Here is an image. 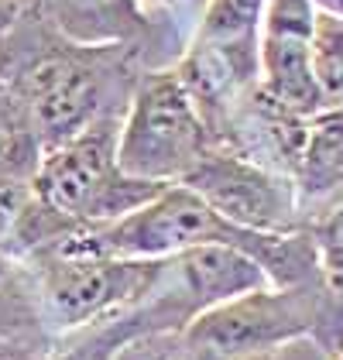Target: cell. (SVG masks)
<instances>
[{"mask_svg": "<svg viewBox=\"0 0 343 360\" xmlns=\"http://www.w3.org/2000/svg\"><path fill=\"white\" fill-rule=\"evenodd\" d=\"M148 72L117 45H76L31 11L0 14V83L25 110L41 151L124 117L134 86Z\"/></svg>", "mask_w": 343, "mask_h": 360, "instance_id": "obj_1", "label": "cell"}, {"mask_svg": "<svg viewBox=\"0 0 343 360\" xmlns=\"http://www.w3.org/2000/svg\"><path fill=\"white\" fill-rule=\"evenodd\" d=\"M193 248H230L251 257L264 271L271 288H295V285L319 281V261L306 230L257 233V230L233 226L186 186H169L162 195L144 202L141 210L114 223L79 226L45 254L158 261Z\"/></svg>", "mask_w": 343, "mask_h": 360, "instance_id": "obj_2", "label": "cell"}, {"mask_svg": "<svg viewBox=\"0 0 343 360\" xmlns=\"http://www.w3.org/2000/svg\"><path fill=\"white\" fill-rule=\"evenodd\" d=\"M14 268L25 278L38 330L48 343H56L58 336L83 333L138 305L158 281L165 257L134 261V257L38 254Z\"/></svg>", "mask_w": 343, "mask_h": 360, "instance_id": "obj_3", "label": "cell"}, {"mask_svg": "<svg viewBox=\"0 0 343 360\" xmlns=\"http://www.w3.org/2000/svg\"><path fill=\"white\" fill-rule=\"evenodd\" d=\"M120 120L124 117H107L41 155L34 172V193L48 210L83 226H103L141 210L144 202L169 189L134 179L120 168Z\"/></svg>", "mask_w": 343, "mask_h": 360, "instance_id": "obj_4", "label": "cell"}, {"mask_svg": "<svg viewBox=\"0 0 343 360\" xmlns=\"http://www.w3.org/2000/svg\"><path fill=\"white\" fill-rule=\"evenodd\" d=\"M216 148L200 110L182 89L175 69H148L120 120L117 162L127 175L179 186Z\"/></svg>", "mask_w": 343, "mask_h": 360, "instance_id": "obj_5", "label": "cell"}, {"mask_svg": "<svg viewBox=\"0 0 343 360\" xmlns=\"http://www.w3.org/2000/svg\"><path fill=\"white\" fill-rule=\"evenodd\" d=\"M323 281L295 288H257L196 316L179 333L182 360H254L319 326Z\"/></svg>", "mask_w": 343, "mask_h": 360, "instance_id": "obj_6", "label": "cell"}, {"mask_svg": "<svg viewBox=\"0 0 343 360\" xmlns=\"http://www.w3.org/2000/svg\"><path fill=\"white\" fill-rule=\"evenodd\" d=\"M7 11H31L76 45L127 49L144 69H172L196 34L193 21L151 14L141 0H0Z\"/></svg>", "mask_w": 343, "mask_h": 360, "instance_id": "obj_7", "label": "cell"}, {"mask_svg": "<svg viewBox=\"0 0 343 360\" xmlns=\"http://www.w3.org/2000/svg\"><path fill=\"white\" fill-rule=\"evenodd\" d=\"M179 186L193 189L209 210H216L227 223L244 230L295 233L306 226L288 175L251 165L224 148H213L200 168Z\"/></svg>", "mask_w": 343, "mask_h": 360, "instance_id": "obj_8", "label": "cell"}, {"mask_svg": "<svg viewBox=\"0 0 343 360\" xmlns=\"http://www.w3.org/2000/svg\"><path fill=\"white\" fill-rule=\"evenodd\" d=\"M313 0H268L257 25V83L299 117L326 110L313 79Z\"/></svg>", "mask_w": 343, "mask_h": 360, "instance_id": "obj_9", "label": "cell"}, {"mask_svg": "<svg viewBox=\"0 0 343 360\" xmlns=\"http://www.w3.org/2000/svg\"><path fill=\"white\" fill-rule=\"evenodd\" d=\"M306 124H309L306 117L282 107L261 89V83H254L224 113V120L213 131V141L216 148H224L251 165L292 179L302 141H306Z\"/></svg>", "mask_w": 343, "mask_h": 360, "instance_id": "obj_10", "label": "cell"}, {"mask_svg": "<svg viewBox=\"0 0 343 360\" xmlns=\"http://www.w3.org/2000/svg\"><path fill=\"white\" fill-rule=\"evenodd\" d=\"M209 134L224 113L257 83V34L247 38H200L172 65Z\"/></svg>", "mask_w": 343, "mask_h": 360, "instance_id": "obj_11", "label": "cell"}, {"mask_svg": "<svg viewBox=\"0 0 343 360\" xmlns=\"http://www.w3.org/2000/svg\"><path fill=\"white\" fill-rule=\"evenodd\" d=\"M292 189L306 223L343 199V110L326 107L309 117Z\"/></svg>", "mask_w": 343, "mask_h": 360, "instance_id": "obj_12", "label": "cell"}, {"mask_svg": "<svg viewBox=\"0 0 343 360\" xmlns=\"http://www.w3.org/2000/svg\"><path fill=\"white\" fill-rule=\"evenodd\" d=\"M41 155L34 127L0 83V182H31Z\"/></svg>", "mask_w": 343, "mask_h": 360, "instance_id": "obj_13", "label": "cell"}, {"mask_svg": "<svg viewBox=\"0 0 343 360\" xmlns=\"http://www.w3.org/2000/svg\"><path fill=\"white\" fill-rule=\"evenodd\" d=\"M313 79L326 107L343 110V18L316 11L313 28Z\"/></svg>", "mask_w": 343, "mask_h": 360, "instance_id": "obj_14", "label": "cell"}, {"mask_svg": "<svg viewBox=\"0 0 343 360\" xmlns=\"http://www.w3.org/2000/svg\"><path fill=\"white\" fill-rule=\"evenodd\" d=\"M313 240L316 261H319V281L326 292H337L343 285V199L337 206L323 210L319 217L302 226Z\"/></svg>", "mask_w": 343, "mask_h": 360, "instance_id": "obj_15", "label": "cell"}, {"mask_svg": "<svg viewBox=\"0 0 343 360\" xmlns=\"http://www.w3.org/2000/svg\"><path fill=\"white\" fill-rule=\"evenodd\" d=\"M151 14H172V18H186L193 25H200V18L193 14V4L189 0H141Z\"/></svg>", "mask_w": 343, "mask_h": 360, "instance_id": "obj_16", "label": "cell"}, {"mask_svg": "<svg viewBox=\"0 0 343 360\" xmlns=\"http://www.w3.org/2000/svg\"><path fill=\"white\" fill-rule=\"evenodd\" d=\"M0 360H41L31 347L21 343H11V340H0Z\"/></svg>", "mask_w": 343, "mask_h": 360, "instance_id": "obj_17", "label": "cell"}, {"mask_svg": "<svg viewBox=\"0 0 343 360\" xmlns=\"http://www.w3.org/2000/svg\"><path fill=\"white\" fill-rule=\"evenodd\" d=\"M316 11H326V14H337L343 18V0H313Z\"/></svg>", "mask_w": 343, "mask_h": 360, "instance_id": "obj_18", "label": "cell"}, {"mask_svg": "<svg viewBox=\"0 0 343 360\" xmlns=\"http://www.w3.org/2000/svg\"><path fill=\"white\" fill-rule=\"evenodd\" d=\"M7 264H11V261H7V257H0V275L7 271Z\"/></svg>", "mask_w": 343, "mask_h": 360, "instance_id": "obj_19", "label": "cell"}, {"mask_svg": "<svg viewBox=\"0 0 343 360\" xmlns=\"http://www.w3.org/2000/svg\"><path fill=\"white\" fill-rule=\"evenodd\" d=\"M337 360H343V354H340V357H337Z\"/></svg>", "mask_w": 343, "mask_h": 360, "instance_id": "obj_20", "label": "cell"}, {"mask_svg": "<svg viewBox=\"0 0 343 360\" xmlns=\"http://www.w3.org/2000/svg\"><path fill=\"white\" fill-rule=\"evenodd\" d=\"M189 4H196V0H189Z\"/></svg>", "mask_w": 343, "mask_h": 360, "instance_id": "obj_21", "label": "cell"}]
</instances>
